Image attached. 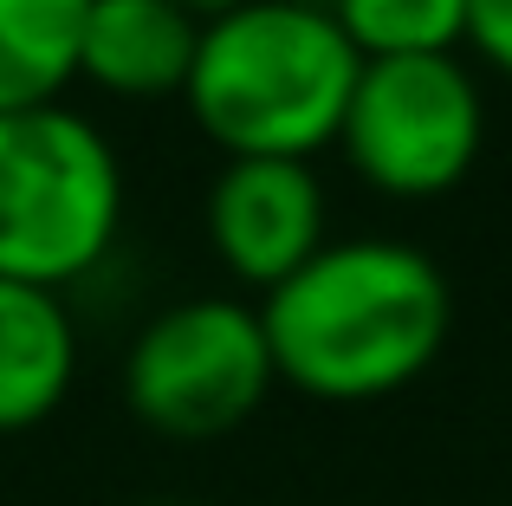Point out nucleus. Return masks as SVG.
Listing matches in <instances>:
<instances>
[{
    "label": "nucleus",
    "mask_w": 512,
    "mask_h": 506,
    "mask_svg": "<svg viewBox=\"0 0 512 506\" xmlns=\"http://www.w3.org/2000/svg\"><path fill=\"white\" fill-rule=\"evenodd\" d=\"M279 383L325 403H370L415 383L454 331L448 273L409 241H325L260 305Z\"/></svg>",
    "instance_id": "obj_1"
},
{
    "label": "nucleus",
    "mask_w": 512,
    "mask_h": 506,
    "mask_svg": "<svg viewBox=\"0 0 512 506\" xmlns=\"http://www.w3.org/2000/svg\"><path fill=\"white\" fill-rule=\"evenodd\" d=\"M357 65L325 0H240L201 26L182 91L227 156H312L338 137Z\"/></svg>",
    "instance_id": "obj_2"
},
{
    "label": "nucleus",
    "mask_w": 512,
    "mask_h": 506,
    "mask_svg": "<svg viewBox=\"0 0 512 506\" xmlns=\"http://www.w3.org/2000/svg\"><path fill=\"white\" fill-rule=\"evenodd\" d=\"M124 215V169L91 117L52 104L0 111V279L52 286L91 273Z\"/></svg>",
    "instance_id": "obj_3"
},
{
    "label": "nucleus",
    "mask_w": 512,
    "mask_h": 506,
    "mask_svg": "<svg viewBox=\"0 0 512 506\" xmlns=\"http://www.w3.org/2000/svg\"><path fill=\"white\" fill-rule=\"evenodd\" d=\"M279 383L260 305L182 299L137 331L124 357V403L169 442H214L240 429Z\"/></svg>",
    "instance_id": "obj_4"
},
{
    "label": "nucleus",
    "mask_w": 512,
    "mask_h": 506,
    "mask_svg": "<svg viewBox=\"0 0 512 506\" xmlns=\"http://www.w3.org/2000/svg\"><path fill=\"white\" fill-rule=\"evenodd\" d=\"M487 137L480 85L454 52H383L357 65L338 143L389 195H441L474 169Z\"/></svg>",
    "instance_id": "obj_5"
},
{
    "label": "nucleus",
    "mask_w": 512,
    "mask_h": 506,
    "mask_svg": "<svg viewBox=\"0 0 512 506\" xmlns=\"http://www.w3.org/2000/svg\"><path fill=\"white\" fill-rule=\"evenodd\" d=\"M208 234L247 286L273 292L325 247V189L305 156H227L208 189Z\"/></svg>",
    "instance_id": "obj_6"
},
{
    "label": "nucleus",
    "mask_w": 512,
    "mask_h": 506,
    "mask_svg": "<svg viewBox=\"0 0 512 506\" xmlns=\"http://www.w3.org/2000/svg\"><path fill=\"white\" fill-rule=\"evenodd\" d=\"M78 370V331L52 286L0 279V435L33 429L65 403Z\"/></svg>",
    "instance_id": "obj_7"
},
{
    "label": "nucleus",
    "mask_w": 512,
    "mask_h": 506,
    "mask_svg": "<svg viewBox=\"0 0 512 506\" xmlns=\"http://www.w3.org/2000/svg\"><path fill=\"white\" fill-rule=\"evenodd\" d=\"M201 46V20L175 0H91L78 72L111 91H182Z\"/></svg>",
    "instance_id": "obj_8"
},
{
    "label": "nucleus",
    "mask_w": 512,
    "mask_h": 506,
    "mask_svg": "<svg viewBox=\"0 0 512 506\" xmlns=\"http://www.w3.org/2000/svg\"><path fill=\"white\" fill-rule=\"evenodd\" d=\"M91 0H0V111L52 104L78 72Z\"/></svg>",
    "instance_id": "obj_9"
},
{
    "label": "nucleus",
    "mask_w": 512,
    "mask_h": 506,
    "mask_svg": "<svg viewBox=\"0 0 512 506\" xmlns=\"http://www.w3.org/2000/svg\"><path fill=\"white\" fill-rule=\"evenodd\" d=\"M363 59L383 52H454L467 39V0H331Z\"/></svg>",
    "instance_id": "obj_10"
},
{
    "label": "nucleus",
    "mask_w": 512,
    "mask_h": 506,
    "mask_svg": "<svg viewBox=\"0 0 512 506\" xmlns=\"http://www.w3.org/2000/svg\"><path fill=\"white\" fill-rule=\"evenodd\" d=\"M467 39L512 72V0H467Z\"/></svg>",
    "instance_id": "obj_11"
},
{
    "label": "nucleus",
    "mask_w": 512,
    "mask_h": 506,
    "mask_svg": "<svg viewBox=\"0 0 512 506\" xmlns=\"http://www.w3.org/2000/svg\"><path fill=\"white\" fill-rule=\"evenodd\" d=\"M175 7H182V13H195V20L208 26V20H221L227 7H240V0H175Z\"/></svg>",
    "instance_id": "obj_12"
},
{
    "label": "nucleus",
    "mask_w": 512,
    "mask_h": 506,
    "mask_svg": "<svg viewBox=\"0 0 512 506\" xmlns=\"http://www.w3.org/2000/svg\"><path fill=\"white\" fill-rule=\"evenodd\" d=\"M143 506H175V500H143Z\"/></svg>",
    "instance_id": "obj_13"
}]
</instances>
